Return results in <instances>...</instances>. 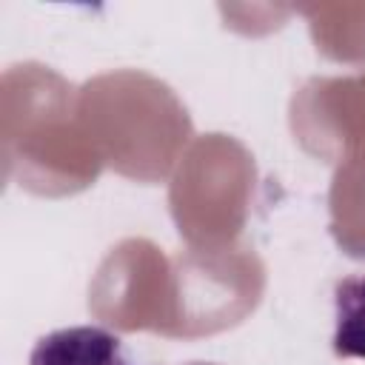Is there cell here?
<instances>
[{
    "label": "cell",
    "mask_w": 365,
    "mask_h": 365,
    "mask_svg": "<svg viewBox=\"0 0 365 365\" xmlns=\"http://www.w3.org/2000/svg\"><path fill=\"white\" fill-rule=\"evenodd\" d=\"M334 354L339 359H365V274L334 285Z\"/></svg>",
    "instance_id": "cell-2"
},
{
    "label": "cell",
    "mask_w": 365,
    "mask_h": 365,
    "mask_svg": "<svg viewBox=\"0 0 365 365\" xmlns=\"http://www.w3.org/2000/svg\"><path fill=\"white\" fill-rule=\"evenodd\" d=\"M29 365H137L123 339L100 325H71L40 336Z\"/></svg>",
    "instance_id": "cell-1"
}]
</instances>
